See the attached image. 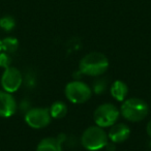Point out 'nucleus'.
<instances>
[{
	"mask_svg": "<svg viewBox=\"0 0 151 151\" xmlns=\"http://www.w3.org/2000/svg\"><path fill=\"white\" fill-rule=\"evenodd\" d=\"M109 67V59L105 54L99 52H91L85 55L79 63V70L82 75L90 77H99L107 71Z\"/></svg>",
	"mask_w": 151,
	"mask_h": 151,
	"instance_id": "obj_1",
	"label": "nucleus"
},
{
	"mask_svg": "<svg viewBox=\"0 0 151 151\" xmlns=\"http://www.w3.org/2000/svg\"><path fill=\"white\" fill-rule=\"evenodd\" d=\"M109 142L108 134L99 125L89 126L84 130L81 137V144L86 150L97 151L105 148Z\"/></svg>",
	"mask_w": 151,
	"mask_h": 151,
	"instance_id": "obj_2",
	"label": "nucleus"
},
{
	"mask_svg": "<svg viewBox=\"0 0 151 151\" xmlns=\"http://www.w3.org/2000/svg\"><path fill=\"white\" fill-rule=\"evenodd\" d=\"M149 107L145 101L137 97L128 99L122 101L120 114L126 120L132 122H139L147 117Z\"/></svg>",
	"mask_w": 151,
	"mask_h": 151,
	"instance_id": "obj_3",
	"label": "nucleus"
},
{
	"mask_svg": "<svg viewBox=\"0 0 151 151\" xmlns=\"http://www.w3.org/2000/svg\"><path fill=\"white\" fill-rule=\"evenodd\" d=\"M120 116V111L115 105L110 103H105L99 105L93 113V119L96 125L101 127H111Z\"/></svg>",
	"mask_w": 151,
	"mask_h": 151,
	"instance_id": "obj_4",
	"label": "nucleus"
},
{
	"mask_svg": "<svg viewBox=\"0 0 151 151\" xmlns=\"http://www.w3.org/2000/svg\"><path fill=\"white\" fill-rule=\"evenodd\" d=\"M64 93L70 103L84 104L92 96V89L82 81H73L66 84Z\"/></svg>",
	"mask_w": 151,
	"mask_h": 151,
	"instance_id": "obj_5",
	"label": "nucleus"
},
{
	"mask_svg": "<svg viewBox=\"0 0 151 151\" xmlns=\"http://www.w3.org/2000/svg\"><path fill=\"white\" fill-rule=\"evenodd\" d=\"M50 110L48 108H31L25 114V122L34 129L45 128L51 123Z\"/></svg>",
	"mask_w": 151,
	"mask_h": 151,
	"instance_id": "obj_6",
	"label": "nucleus"
},
{
	"mask_svg": "<svg viewBox=\"0 0 151 151\" xmlns=\"http://www.w3.org/2000/svg\"><path fill=\"white\" fill-rule=\"evenodd\" d=\"M0 82L3 90L9 93H14L21 87L23 83V76L18 68L9 66L4 69Z\"/></svg>",
	"mask_w": 151,
	"mask_h": 151,
	"instance_id": "obj_7",
	"label": "nucleus"
},
{
	"mask_svg": "<svg viewBox=\"0 0 151 151\" xmlns=\"http://www.w3.org/2000/svg\"><path fill=\"white\" fill-rule=\"evenodd\" d=\"M18 104L12 93L0 90V117H12L17 112Z\"/></svg>",
	"mask_w": 151,
	"mask_h": 151,
	"instance_id": "obj_8",
	"label": "nucleus"
},
{
	"mask_svg": "<svg viewBox=\"0 0 151 151\" xmlns=\"http://www.w3.org/2000/svg\"><path fill=\"white\" fill-rule=\"evenodd\" d=\"M130 129L126 124L124 123H115L110 127V130L108 132V137L111 142L115 144L123 143L129 138Z\"/></svg>",
	"mask_w": 151,
	"mask_h": 151,
	"instance_id": "obj_9",
	"label": "nucleus"
},
{
	"mask_svg": "<svg viewBox=\"0 0 151 151\" xmlns=\"http://www.w3.org/2000/svg\"><path fill=\"white\" fill-rule=\"evenodd\" d=\"M110 93L113 96L114 99H116L117 101H125L126 96L128 93V88L127 85L123 82V81H114L112 83L111 87H110Z\"/></svg>",
	"mask_w": 151,
	"mask_h": 151,
	"instance_id": "obj_10",
	"label": "nucleus"
},
{
	"mask_svg": "<svg viewBox=\"0 0 151 151\" xmlns=\"http://www.w3.org/2000/svg\"><path fill=\"white\" fill-rule=\"evenodd\" d=\"M36 151H62V144L58 138H45L38 143Z\"/></svg>",
	"mask_w": 151,
	"mask_h": 151,
	"instance_id": "obj_11",
	"label": "nucleus"
},
{
	"mask_svg": "<svg viewBox=\"0 0 151 151\" xmlns=\"http://www.w3.org/2000/svg\"><path fill=\"white\" fill-rule=\"evenodd\" d=\"M50 114L54 119H62L67 114V105L61 101H57L52 104L50 109Z\"/></svg>",
	"mask_w": 151,
	"mask_h": 151,
	"instance_id": "obj_12",
	"label": "nucleus"
},
{
	"mask_svg": "<svg viewBox=\"0 0 151 151\" xmlns=\"http://www.w3.org/2000/svg\"><path fill=\"white\" fill-rule=\"evenodd\" d=\"M1 45H2V51L9 54H13L19 48V40L16 37H5L1 40Z\"/></svg>",
	"mask_w": 151,
	"mask_h": 151,
	"instance_id": "obj_13",
	"label": "nucleus"
},
{
	"mask_svg": "<svg viewBox=\"0 0 151 151\" xmlns=\"http://www.w3.org/2000/svg\"><path fill=\"white\" fill-rule=\"evenodd\" d=\"M16 27V20L12 16H4L0 19V28L4 31L9 32Z\"/></svg>",
	"mask_w": 151,
	"mask_h": 151,
	"instance_id": "obj_14",
	"label": "nucleus"
},
{
	"mask_svg": "<svg viewBox=\"0 0 151 151\" xmlns=\"http://www.w3.org/2000/svg\"><path fill=\"white\" fill-rule=\"evenodd\" d=\"M107 80L104 78H99L93 84V91H94L95 94H101L106 91L107 89Z\"/></svg>",
	"mask_w": 151,
	"mask_h": 151,
	"instance_id": "obj_15",
	"label": "nucleus"
},
{
	"mask_svg": "<svg viewBox=\"0 0 151 151\" xmlns=\"http://www.w3.org/2000/svg\"><path fill=\"white\" fill-rule=\"evenodd\" d=\"M12 64V57L9 53H5V52H1L0 53V67H2V68H7L9 67Z\"/></svg>",
	"mask_w": 151,
	"mask_h": 151,
	"instance_id": "obj_16",
	"label": "nucleus"
},
{
	"mask_svg": "<svg viewBox=\"0 0 151 151\" xmlns=\"http://www.w3.org/2000/svg\"><path fill=\"white\" fill-rule=\"evenodd\" d=\"M146 132H147V134L151 138V120L147 123V126H146Z\"/></svg>",
	"mask_w": 151,
	"mask_h": 151,
	"instance_id": "obj_17",
	"label": "nucleus"
},
{
	"mask_svg": "<svg viewBox=\"0 0 151 151\" xmlns=\"http://www.w3.org/2000/svg\"><path fill=\"white\" fill-rule=\"evenodd\" d=\"M2 52V45H1V40H0V53Z\"/></svg>",
	"mask_w": 151,
	"mask_h": 151,
	"instance_id": "obj_18",
	"label": "nucleus"
}]
</instances>
